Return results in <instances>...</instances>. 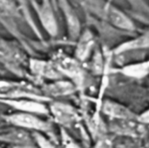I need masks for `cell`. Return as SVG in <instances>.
<instances>
[{
  "instance_id": "cell-13",
  "label": "cell",
  "mask_w": 149,
  "mask_h": 148,
  "mask_svg": "<svg viewBox=\"0 0 149 148\" xmlns=\"http://www.w3.org/2000/svg\"><path fill=\"white\" fill-rule=\"evenodd\" d=\"M0 23L5 26L9 31H16V27H15V23L11 20V19H9V18H6L4 17L3 15L0 14Z\"/></svg>"
},
{
  "instance_id": "cell-6",
  "label": "cell",
  "mask_w": 149,
  "mask_h": 148,
  "mask_svg": "<svg viewBox=\"0 0 149 148\" xmlns=\"http://www.w3.org/2000/svg\"><path fill=\"white\" fill-rule=\"evenodd\" d=\"M149 47V31L143 33L142 35L138 36L137 38L125 42L124 44H120L116 50V53H121L127 51L132 50H138V49H144Z\"/></svg>"
},
{
  "instance_id": "cell-10",
  "label": "cell",
  "mask_w": 149,
  "mask_h": 148,
  "mask_svg": "<svg viewBox=\"0 0 149 148\" xmlns=\"http://www.w3.org/2000/svg\"><path fill=\"white\" fill-rule=\"evenodd\" d=\"M17 1L18 4L20 6V9H21L22 14H23L24 19H25L27 24H29L31 28L37 33V35L39 36L40 35L39 31L38 30V28L36 26V24L33 21V18L31 17V13L30 8H29V0H17Z\"/></svg>"
},
{
  "instance_id": "cell-1",
  "label": "cell",
  "mask_w": 149,
  "mask_h": 148,
  "mask_svg": "<svg viewBox=\"0 0 149 148\" xmlns=\"http://www.w3.org/2000/svg\"><path fill=\"white\" fill-rule=\"evenodd\" d=\"M31 4L47 33L52 37L56 36L58 34V24L49 0H42L41 3H38L36 0H31Z\"/></svg>"
},
{
  "instance_id": "cell-15",
  "label": "cell",
  "mask_w": 149,
  "mask_h": 148,
  "mask_svg": "<svg viewBox=\"0 0 149 148\" xmlns=\"http://www.w3.org/2000/svg\"><path fill=\"white\" fill-rule=\"evenodd\" d=\"M65 148H79L77 145H75V144H73V143H70L67 147Z\"/></svg>"
},
{
  "instance_id": "cell-8",
  "label": "cell",
  "mask_w": 149,
  "mask_h": 148,
  "mask_svg": "<svg viewBox=\"0 0 149 148\" xmlns=\"http://www.w3.org/2000/svg\"><path fill=\"white\" fill-rule=\"evenodd\" d=\"M93 36L90 32L86 31L84 35L81 37L78 44V47L76 51L77 57L81 60H84L85 58H86L93 48Z\"/></svg>"
},
{
  "instance_id": "cell-3",
  "label": "cell",
  "mask_w": 149,
  "mask_h": 148,
  "mask_svg": "<svg viewBox=\"0 0 149 148\" xmlns=\"http://www.w3.org/2000/svg\"><path fill=\"white\" fill-rule=\"evenodd\" d=\"M103 110L107 114L113 117L116 120H135V116L133 114V113H131L126 107L113 102L107 101L103 106Z\"/></svg>"
},
{
  "instance_id": "cell-12",
  "label": "cell",
  "mask_w": 149,
  "mask_h": 148,
  "mask_svg": "<svg viewBox=\"0 0 149 148\" xmlns=\"http://www.w3.org/2000/svg\"><path fill=\"white\" fill-rule=\"evenodd\" d=\"M149 65L148 64H139L134 65H130L125 69V72L130 76L141 77L144 76L148 71Z\"/></svg>"
},
{
  "instance_id": "cell-5",
  "label": "cell",
  "mask_w": 149,
  "mask_h": 148,
  "mask_svg": "<svg viewBox=\"0 0 149 148\" xmlns=\"http://www.w3.org/2000/svg\"><path fill=\"white\" fill-rule=\"evenodd\" d=\"M60 4L62 6V10L65 12V18L67 20L69 34L72 38H76L79 34L80 29V24L78 17L72 10V8L69 6V4L66 3V0H60Z\"/></svg>"
},
{
  "instance_id": "cell-7",
  "label": "cell",
  "mask_w": 149,
  "mask_h": 148,
  "mask_svg": "<svg viewBox=\"0 0 149 148\" xmlns=\"http://www.w3.org/2000/svg\"><path fill=\"white\" fill-rule=\"evenodd\" d=\"M0 14L11 20L12 18H24L17 0H0Z\"/></svg>"
},
{
  "instance_id": "cell-4",
  "label": "cell",
  "mask_w": 149,
  "mask_h": 148,
  "mask_svg": "<svg viewBox=\"0 0 149 148\" xmlns=\"http://www.w3.org/2000/svg\"><path fill=\"white\" fill-rule=\"evenodd\" d=\"M6 103L10 104L11 106L15 107L18 111L25 112L26 113H46L47 109L45 106L38 102L31 100H8Z\"/></svg>"
},
{
  "instance_id": "cell-14",
  "label": "cell",
  "mask_w": 149,
  "mask_h": 148,
  "mask_svg": "<svg viewBox=\"0 0 149 148\" xmlns=\"http://www.w3.org/2000/svg\"><path fill=\"white\" fill-rule=\"evenodd\" d=\"M36 140L41 148H53V146L40 134H36Z\"/></svg>"
},
{
  "instance_id": "cell-11",
  "label": "cell",
  "mask_w": 149,
  "mask_h": 148,
  "mask_svg": "<svg viewBox=\"0 0 149 148\" xmlns=\"http://www.w3.org/2000/svg\"><path fill=\"white\" fill-rule=\"evenodd\" d=\"M60 69L62 72H64L68 76H71L72 78H79L81 74V70L79 66V65L71 59H66L63 61L61 64H59Z\"/></svg>"
},
{
  "instance_id": "cell-9",
  "label": "cell",
  "mask_w": 149,
  "mask_h": 148,
  "mask_svg": "<svg viewBox=\"0 0 149 148\" xmlns=\"http://www.w3.org/2000/svg\"><path fill=\"white\" fill-rule=\"evenodd\" d=\"M52 112L55 115V118H57V120L62 123H70L74 120L75 117L74 112L66 105L56 104L52 106Z\"/></svg>"
},
{
  "instance_id": "cell-2",
  "label": "cell",
  "mask_w": 149,
  "mask_h": 148,
  "mask_svg": "<svg viewBox=\"0 0 149 148\" xmlns=\"http://www.w3.org/2000/svg\"><path fill=\"white\" fill-rule=\"evenodd\" d=\"M8 120L12 124L21 127H25L29 129L38 130V131H46L49 129L48 123L41 120L40 119L33 116L31 113H19L12 114L8 117Z\"/></svg>"
}]
</instances>
